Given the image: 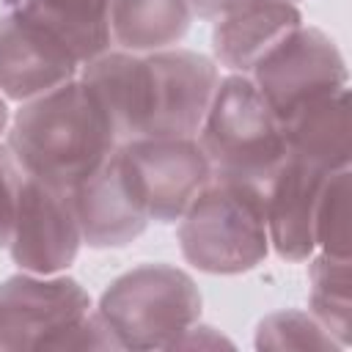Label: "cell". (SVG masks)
<instances>
[{
    "instance_id": "cell-19",
    "label": "cell",
    "mask_w": 352,
    "mask_h": 352,
    "mask_svg": "<svg viewBox=\"0 0 352 352\" xmlns=\"http://www.w3.org/2000/svg\"><path fill=\"white\" fill-rule=\"evenodd\" d=\"M256 346L258 349H330L341 344L311 314L278 311L258 322Z\"/></svg>"
},
{
    "instance_id": "cell-18",
    "label": "cell",
    "mask_w": 352,
    "mask_h": 352,
    "mask_svg": "<svg viewBox=\"0 0 352 352\" xmlns=\"http://www.w3.org/2000/svg\"><path fill=\"white\" fill-rule=\"evenodd\" d=\"M314 239L324 256L349 258V168L333 170L316 204Z\"/></svg>"
},
{
    "instance_id": "cell-1",
    "label": "cell",
    "mask_w": 352,
    "mask_h": 352,
    "mask_svg": "<svg viewBox=\"0 0 352 352\" xmlns=\"http://www.w3.org/2000/svg\"><path fill=\"white\" fill-rule=\"evenodd\" d=\"M217 80L214 60L192 50L102 52L82 69V82L104 104L118 143L192 138Z\"/></svg>"
},
{
    "instance_id": "cell-12",
    "label": "cell",
    "mask_w": 352,
    "mask_h": 352,
    "mask_svg": "<svg viewBox=\"0 0 352 352\" xmlns=\"http://www.w3.org/2000/svg\"><path fill=\"white\" fill-rule=\"evenodd\" d=\"M327 176V170L286 154L280 168L264 184L267 236L280 258L305 261L316 250L314 220Z\"/></svg>"
},
{
    "instance_id": "cell-4",
    "label": "cell",
    "mask_w": 352,
    "mask_h": 352,
    "mask_svg": "<svg viewBox=\"0 0 352 352\" xmlns=\"http://www.w3.org/2000/svg\"><path fill=\"white\" fill-rule=\"evenodd\" d=\"M198 135L214 176L264 187L286 160L283 126L248 74L217 80Z\"/></svg>"
},
{
    "instance_id": "cell-20",
    "label": "cell",
    "mask_w": 352,
    "mask_h": 352,
    "mask_svg": "<svg viewBox=\"0 0 352 352\" xmlns=\"http://www.w3.org/2000/svg\"><path fill=\"white\" fill-rule=\"evenodd\" d=\"M22 173L8 146H0V248H8L14 217H16V195H19Z\"/></svg>"
},
{
    "instance_id": "cell-21",
    "label": "cell",
    "mask_w": 352,
    "mask_h": 352,
    "mask_svg": "<svg viewBox=\"0 0 352 352\" xmlns=\"http://www.w3.org/2000/svg\"><path fill=\"white\" fill-rule=\"evenodd\" d=\"M192 14H198L201 19H217L223 14H228L231 8H236L245 0H187Z\"/></svg>"
},
{
    "instance_id": "cell-6",
    "label": "cell",
    "mask_w": 352,
    "mask_h": 352,
    "mask_svg": "<svg viewBox=\"0 0 352 352\" xmlns=\"http://www.w3.org/2000/svg\"><path fill=\"white\" fill-rule=\"evenodd\" d=\"M91 314V297L74 278L14 275L0 283V352L72 349Z\"/></svg>"
},
{
    "instance_id": "cell-11",
    "label": "cell",
    "mask_w": 352,
    "mask_h": 352,
    "mask_svg": "<svg viewBox=\"0 0 352 352\" xmlns=\"http://www.w3.org/2000/svg\"><path fill=\"white\" fill-rule=\"evenodd\" d=\"M77 66V58L60 41L22 14L11 11L0 19V91L8 99H36L74 80Z\"/></svg>"
},
{
    "instance_id": "cell-5",
    "label": "cell",
    "mask_w": 352,
    "mask_h": 352,
    "mask_svg": "<svg viewBox=\"0 0 352 352\" xmlns=\"http://www.w3.org/2000/svg\"><path fill=\"white\" fill-rule=\"evenodd\" d=\"M96 314L118 349H173L201 319V292L179 267L143 264L104 289Z\"/></svg>"
},
{
    "instance_id": "cell-15",
    "label": "cell",
    "mask_w": 352,
    "mask_h": 352,
    "mask_svg": "<svg viewBox=\"0 0 352 352\" xmlns=\"http://www.w3.org/2000/svg\"><path fill=\"white\" fill-rule=\"evenodd\" d=\"M28 22L60 41L80 66L110 47V0H22L14 6Z\"/></svg>"
},
{
    "instance_id": "cell-24",
    "label": "cell",
    "mask_w": 352,
    "mask_h": 352,
    "mask_svg": "<svg viewBox=\"0 0 352 352\" xmlns=\"http://www.w3.org/2000/svg\"><path fill=\"white\" fill-rule=\"evenodd\" d=\"M289 3H294V0H289Z\"/></svg>"
},
{
    "instance_id": "cell-22",
    "label": "cell",
    "mask_w": 352,
    "mask_h": 352,
    "mask_svg": "<svg viewBox=\"0 0 352 352\" xmlns=\"http://www.w3.org/2000/svg\"><path fill=\"white\" fill-rule=\"evenodd\" d=\"M6 126H8V107H6V102L0 99V132H6Z\"/></svg>"
},
{
    "instance_id": "cell-9",
    "label": "cell",
    "mask_w": 352,
    "mask_h": 352,
    "mask_svg": "<svg viewBox=\"0 0 352 352\" xmlns=\"http://www.w3.org/2000/svg\"><path fill=\"white\" fill-rule=\"evenodd\" d=\"M80 242L82 234L69 190L22 176L8 242L14 264L30 275H55L77 258Z\"/></svg>"
},
{
    "instance_id": "cell-10",
    "label": "cell",
    "mask_w": 352,
    "mask_h": 352,
    "mask_svg": "<svg viewBox=\"0 0 352 352\" xmlns=\"http://www.w3.org/2000/svg\"><path fill=\"white\" fill-rule=\"evenodd\" d=\"M69 195L82 242L91 248H124L148 226V214L129 184L118 148L88 179L69 190Z\"/></svg>"
},
{
    "instance_id": "cell-17",
    "label": "cell",
    "mask_w": 352,
    "mask_h": 352,
    "mask_svg": "<svg viewBox=\"0 0 352 352\" xmlns=\"http://www.w3.org/2000/svg\"><path fill=\"white\" fill-rule=\"evenodd\" d=\"M311 280V316L341 344H349L352 330V297H349V258L336 256H316L308 267Z\"/></svg>"
},
{
    "instance_id": "cell-16",
    "label": "cell",
    "mask_w": 352,
    "mask_h": 352,
    "mask_svg": "<svg viewBox=\"0 0 352 352\" xmlns=\"http://www.w3.org/2000/svg\"><path fill=\"white\" fill-rule=\"evenodd\" d=\"M187 0H110V36L126 52H154L179 44L192 22Z\"/></svg>"
},
{
    "instance_id": "cell-23",
    "label": "cell",
    "mask_w": 352,
    "mask_h": 352,
    "mask_svg": "<svg viewBox=\"0 0 352 352\" xmlns=\"http://www.w3.org/2000/svg\"><path fill=\"white\" fill-rule=\"evenodd\" d=\"M0 3H3V6H11V8H14V6H19L22 0H0Z\"/></svg>"
},
{
    "instance_id": "cell-7",
    "label": "cell",
    "mask_w": 352,
    "mask_h": 352,
    "mask_svg": "<svg viewBox=\"0 0 352 352\" xmlns=\"http://www.w3.org/2000/svg\"><path fill=\"white\" fill-rule=\"evenodd\" d=\"M250 80L275 118L283 121L302 104L346 88L349 72L327 33L300 25L250 69Z\"/></svg>"
},
{
    "instance_id": "cell-13",
    "label": "cell",
    "mask_w": 352,
    "mask_h": 352,
    "mask_svg": "<svg viewBox=\"0 0 352 352\" xmlns=\"http://www.w3.org/2000/svg\"><path fill=\"white\" fill-rule=\"evenodd\" d=\"M300 25L302 14L289 0H245L217 16L212 50L223 66L250 74V69Z\"/></svg>"
},
{
    "instance_id": "cell-2",
    "label": "cell",
    "mask_w": 352,
    "mask_h": 352,
    "mask_svg": "<svg viewBox=\"0 0 352 352\" xmlns=\"http://www.w3.org/2000/svg\"><path fill=\"white\" fill-rule=\"evenodd\" d=\"M8 148L25 176L74 190L118 148V135L96 94L82 80H69L22 102Z\"/></svg>"
},
{
    "instance_id": "cell-3",
    "label": "cell",
    "mask_w": 352,
    "mask_h": 352,
    "mask_svg": "<svg viewBox=\"0 0 352 352\" xmlns=\"http://www.w3.org/2000/svg\"><path fill=\"white\" fill-rule=\"evenodd\" d=\"M184 258L209 275H239L267 258L264 187L214 176L179 217Z\"/></svg>"
},
{
    "instance_id": "cell-14",
    "label": "cell",
    "mask_w": 352,
    "mask_h": 352,
    "mask_svg": "<svg viewBox=\"0 0 352 352\" xmlns=\"http://www.w3.org/2000/svg\"><path fill=\"white\" fill-rule=\"evenodd\" d=\"M286 154L327 173L349 168V91L319 96L280 121Z\"/></svg>"
},
{
    "instance_id": "cell-8",
    "label": "cell",
    "mask_w": 352,
    "mask_h": 352,
    "mask_svg": "<svg viewBox=\"0 0 352 352\" xmlns=\"http://www.w3.org/2000/svg\"><path fill=\"white\" fill-rule=\"evenodd\" d=\"M118 157L148 220L176 223L212 179L195 138H138L118 143Z\"/></svg>"
}]
</instances>
